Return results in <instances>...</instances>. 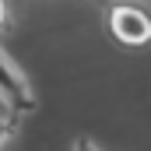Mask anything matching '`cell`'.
<instances>
[{"instance_id": "obj_3", "label": "cell", "mask_w": 151, "mask_h": 151, "mask_svg": "<svg viewBox=\"0 0 151 151\" xmlns=\"http://www.w3.org/2000/svg\"><path fill=\"white\" fill-rule=\"evenodd\" d=\"M77 151H99V148H91L88 141H77Z\"/></svg>"}, {"instance_id": "obj_1", "label": "cell", "mask_w": 151, "mask_h": 151, "mask_svg": "<svg viewBox=\"0 0 151 151\" xmlns=\"http://www.w3.org/2000/svg\"><path fill=\"white\" fill-rule=\"evenodd\" d=\"M0 102L7 109H32L35 91L28 84V74L18 67V60L0 46Z\"/></svg>"}, {"instance_id": "obj_2", "label": "cell", "mask_w": 151, "mask_h": 151, "mask_svg": "<svg viewBox=\"0 0 151 151\" xmlns=\"http://www.w3.org/2000/svg\"><path fill=\"white\" fill-rule=\"evenodd\" d=\"M109 28L127 46H144V42H151V18L141 7H134V4H116L113 11H109Z\"/></svg>"}, {"instance_id": "obj_5", "label": "cell", "mask_w": 151, "mask_h": 151, "mask_svg": "<svg viewBox=\"0 0 151 151\" xmlns=\"http://www.w3.org/2000/svg\"><path fill=\"white\" fill-rule=\"evenodd\" d=\"M4 141H7V130H4V123H0V144H4Z\"/></svg>"}, {"instance_id": "obj_4", "label": "cell", "mask_w": 151, "mask_h": 151, "mask_svg": "<svg viewBox=\"0 0 151 151\" xmlns=\"http://www.w3.org/2000/svg\"><path fill=\"white\" fill-rule=\"evenodd\" d=\"M4 21H7V4L0 0V25H4Z\"/></svg>"}]
</instances>
